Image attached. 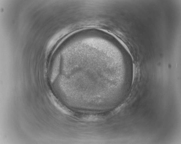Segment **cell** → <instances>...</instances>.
Segmentation results:
<instances>
[{"label": "cell", "instance_id": "6da1fadb", "mask_svg": "<svg viewBox=\"0 0 181 144\" xmlns=\"http://www.w3.org/2000/svg\"><path fill=\"white\" fill-rule=\"evenodd\" d=\"M52 102L56 108L63 113L70 116H72L73 115L72 111L62 105L56 99L53 98L52 99Z\"/></svg>", "mask_w": 181, "mask_h": 144}]
</instances>
